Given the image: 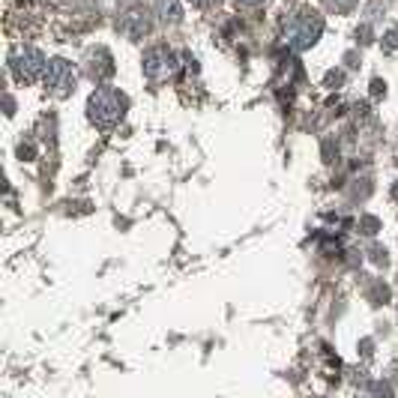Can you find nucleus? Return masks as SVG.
<instances>
[{
	"label": "nucleus",
	"mask_w": 398,
	"mask_h": 398,
	"mask_svg": "<svg viewBox=\"0 0 398 398\" xmlns=\"http://www.w3.org/2000/svg\"><path fill=\"white\" fill-rule=\"evenodd\" d=\"M126 108H129L126 93L114 90V87L93 90L90 99H87V117H90V123H96L99 129H111L114 123H120Z\"/></svg>",
	"instance_id": "1"
},
{
	"label": "nucleus",
	"mask_w": 398,
	"mask_h": 398,
	"mask_svg": "<svg viewBox=\"0 0 398 398\" xmlns=\"http://www.w3.org/2000/svg\"><path fill=\"white\" fill-rule=\"evenodd\" d=\"M323 33V18L314 9H300L285 21V39L294 51H306Z\"/></svg>",
	"instance_id": "2"
},
{
	"label": "nucleus",
	"mask_w": 398,
	"mask_h": 398,
	"mask_svg": "<svg viewBox=\"0 0 398 398\" xmlns=\"http://www.w3.org/2000/svg\"><path fill=\"white\" fill-rule=\"evenodd\" d=\"M75 69L69 60H63V57H54V60L45 66V90L51 93V96L57 99H66V96H72L75 93Z\"/></svg>",
	"instance_id": "3"
},
{
	"label": "nucleus",
	"mask_w": 398,
	"mask_h": 398,
	"mask_svg": "<svg viewBox=\"0 0 398 398\" xmlns=\"http://www.w3.org/2000/svg\"><path fill=\"white\" fill-rule=\"evenodd\" d=\"M45 57L42 51L37 49H18L9 54V72L15 75V81H21V84H33L39 75H45Z\"/></svg>",
	"instance_id": "4"
},
{
	"label": "nucleus",
	"mask_w": 398,
	"mask_h": 398,
	"mask_svg": "<svg viewBox=\"0 0 398 398\" xmlns=\"http://www.w3.org/2000/svg\"><path fill=\"white\" fill-rule=\"evenodd\" d=\"M141 63H144V75L150 81H165L171 75H177V69H180L177 54H174L168 45H153V49H147Z\"/></svg>",
	"instance_id": "5"
},
{
	"label": "nucleus",
	"mask_w": 398,
	"mask_h": 398,
	"mask_svg": "<svg viewBox=\"0 0 398 398\" xmlns=\"http://www.w3.org/2000/svg\"><path fill=\"white\" fill-rule=\"evenodd\" d=\"M150 27H153V21H150V13L141 6H135V9H129V13L117 21V30L123 33V37L129 39H141L150 33Z\"/></svg>",
	"instance_id": "6"
},
{
	"label": "nucleus",
	"mask_w": 398,
	"mask_h": 398,
	"mask_svg": "<svg viewBox=\"0 0 398 398\" xmlns=\"http://www.w3.org/2000/svg\"><path fill=\"white\" fill-rule=\"evenodd\" d=\"M84 69L93 81H108L114 75V57L108 49H90L84 54Z\"/></svg>",
	"instance_id": "7"
},
{
	"label": "nucleus",
	"mask_w": 398,
	"mask_h": 398,
	"mask_svg": "<svg viewBox=\"0 0 398 398\" xmlns=\"http://www.w3.org/2000/svg\"><path fill=\"white\" fill-rule=\"evenodd\" d=\"M159 15H162L165 25L180 21V4H177V0H159Z\"/></svg>",
	"instance_id": "8"
},
{
	"label": "nucleus",
	"mask_w": 398,
	"mask_h": 398,
	"mask_svg": "<svg viewBox=\"0 0 398 398\" xmlns=\"http://www.w3.org/2000/svg\"><path fill=\"white\" fill-rule=\"evenodd\" d=\"M359 231L368 233V237H374V233L380 231V222L374 219V216H359Z\"/></svg>",
	"instance_id": "9"
},
{
	"label": "nucleus",
	"mask_w": 398,
	"mask_h": 398,
	"mask_svg": "<svg viewBox=\"0 0 398 398\" xmlns=\"http://www.w3.org/2000/svg\"><path fill=\"white\" fill-rule=\"evenodd\" d=\"M326 6H330L333 13H350V9L357 6V0H326Z\"/></svg>",
	"instance_id": "10"
},
{
	"label": "nucleus",
	"mask_w": 398,
	"mask_h": 398,
	"mask_svg": "<svg viewBox=\"0 0 398 398\" xmlns=\"http://www.w3.org/2000/svg\"><path fill=\"white\" fill-rule=\"evenodd\" d=\"M383 49H386V51H395V49H398V30L386 33V37H383Z\"/></svg>",
	"instance_id": "11"
},
{
	"label": "nucleus",
	"mask_w": 398,
	"mask_h": 398,
	"mask_svg": "<svg viewBox=\"0 0 398 398\" xmlns=\"http://www.w3.org/2000/svg\"><path fill=\"white\" fill-rule=\"evenodd\" d=\"M371 297H374V300H386V297H390V288H386V285H378Z\"/></svg>",
	"instance_id": "12"
},
{
	"label": "nucleus",
	"mask_w": 398,
	"mask_h": 398,
	"mask_svg": "<svg viewBox=\"0 0 398 398\" xmlns=\"http://www.w3.org/2000/svg\"><path fill=\"white\" fill-rule=\"evenodd\" d=\"M342 72H330V75H326V87H333V84H342Z\"/></svg>",
	"instance_id": "13"
},
{
	"label": "nucleus",
	"mask_w": 398,
	"mask_h": 398,
	"mask_svg": "<svg viewBox=\"0 0 398 398\" xmlns=\"http://www.w3.org/2000/svg\"><path fill=\"white\" fill-rule=\"evenodd\" d=\"M192 6H198V9H207V6H216L219 0H189Z\"/></svg>",
	"instance_id": "14"
},
{
	"label": "nucleus",
	"mask_w": 398,
	"mask_h": 398,
	"mask_svg": "<svg viewBox=\"0 0 398 398\" xmlns=\"http://www.w3.org/2000/svg\"><path fill=\"white\" fill-rule=\"evenodd\" d=\"M380 93H383V81L374 78V81H371V96H380Z\"/></svg>",
	"instance_id": "15"
},
{
	"label": "nucleus",
	"mask_w": 398,
	"mask_h": 398,
	"mask_svg": "<svg viewBox=\"0 0 398 398\" xmlns=\"http://www.w3.org/2000/svg\"><path fill=\"white\" fill-rule=\"evenodd\" d=\"M371 257L378 264H386V249H371Z\"/></svg>",
	"instance_id": "16"
},
{
	"label": "nucleus",
	"mask_w": 398,
	"mask_h": 398,
	"mask_svg": "<svg viewBox=\"0 0 398 398\" xmlns=\"http://www.w3.org/2000/svg\"><path fill=\"white\" fill-rule=\"evenodd\" d=\"M264 0H237V6H261Z\"/></svg>",
	"instance_id": "17"
},
{
	"label": "nucleus",
	"mask_w": 398,
	"mask_h": 398,
	"mask_svg": "<svg viewBox=\"0 0 398 398\" xmlns=\"http://www.w3.org/2000/svg\"><path fill=\"white\" fill-rule=\"evenodd\" d=\"M392 198H395V201H398V183L392 186Z\"/></svg>",
	"instance_id": "18"
}]
</instances>
